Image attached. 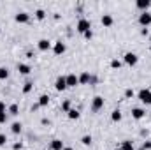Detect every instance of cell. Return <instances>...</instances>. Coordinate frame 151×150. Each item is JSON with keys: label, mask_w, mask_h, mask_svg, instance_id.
Masks as SVG:
<instances>
[{"label": "cell", "mask_w": 151, "mask_h": 150, "mask_svg": "<svg viewBox=\"0 0 151 150\" xmlns=\"http://www.w3.org/2000/svg\"><path fill=\"white\" fill-rule=\"evenodd\" d=\"M77 32H81V34H84V32H88L90 28H91V23L88 21V20H84V18H81L79 21H77Z\"/></svg>", "instance_id": "1"}, {"label": "cell", "mask_w": 151, "mask_h": 150, "mask_svg": "<svg viewBox=\"0 0 151 150\" xmlns=\"http://www.w3.org/2000/svg\"><path fill=\"white\" fill-rule=\"evenodd\" d=\"M139 99H141V103H144V104H151V90L150 88L139 90Z\"/></svg>", "instance_id": "2"}, {"label": "cell", "mask_w": 151, "mask_h": 150, "mask_svg": "<svg viewBox=\"0 0 151 150\" xmlns=\"http://www.w3.org/2000/svg\"><path fill=\"white\" fill-rule=\"evenodd\" d=\"M102 108H104V97H100V95L93 97V103H91V110L97 113V111H100Z\"/></svg>", "instance_id": "3"}, {"label": "cell", "mask_w": 151, "mask_h": 150, "mask_svg": "<svg viewBox=\"0 0 151 150\" xmlns=\"http://www.w3.org/2000/svg\"><path fill=\"white\" fill-rule=\"evenodd\" d=\"M137 62H139V58H137L135 53H132V51L125 53V64H128V66H135Z\"/></svg>", "instance_id": "4"}, {"label": "cell", "mask_w": 151, "mask_h": 150, "mask_svg": "<svg viewBox=\"0 0 151 150\" xmlns=\"http://www.w3.org/2000/svg\"><path fill=\"white\" fill-rule=\"evenodd\" d=\"M55 88H56L58 92H62V90H65V88H67L65 76H58V78H56V81H55Z\"/></svg>", "instance_id": "5"}, {"label": "cell", "mask_w": 151, "mask_h": 150, "mask_svg": "<svg viewBox=\"0 0 151 150\" xmlns=\"http://www.w3.org/2000/svg\"><path fill=\"white\" fill-rule=\"evenodd\" d=\"M139 23L142 25V27H150L151 25V12H142L141 16H139Z\"/></svg>", "instance_id": "6"}, {"label": "cell", "mask_w": 151, "mask_h": 150, "mask_svg": "<svg viewBox=\"0 0 151 150\" xmlns=\"http://www.w3.org/2000/svg\"><path fill=\"white\" fill-rule=\"evenodd\" d=\"M65 50H67V46H65L62 41H56V42H55V48H53L55 55H63V53H65Z\"/></svg>", "instance_id": "7"}, {"label": "cell", "mask_w": 151, "mask_h": 150, "mask_svg": "<svg viewBox=\"0 0 151 150\" xmlns=\"http://www.w3.org/2000/svg\"><path fill=\"white\" fill-rule=\"evenodd\" d=\"M65 81H67V88H69V87H77V85H79V78H77L76 74L65 76Z\"/></svg>", "instance_id": "8"}, {"label": "cell", "mask_w": 151, "mask_h": 150, "mask_svg": "<svg viewBox=\"0 0 151 150\" xmlns=\"http://www.w3.org/2000/svg\"><path fill=\"white\" fill-rule=\"evenodd\" d=\"M37 46H39V50H40V51H47V50L51 48V42H49L47 39H40V41L37 42Z\"/></svg>", "instance_id": "9"}, {"label": "cell", "mask_w": 151, "mask_h": 150, "mask_svg": "<svg viewBox=\"0 0 151 150\" xmlns=\"http://www.w3.org/2000/svg\"><path fill=\"white\" fill-rule=\"evenodd\" d=\"M144 115H146V111H144L142 108H134V110H132V117H134L135 120H141Z\"/></svg>", "instance_id": "10"}, {"label": "cell", "mask_w": 151, "mask_h": 150, "mask_svg": "<svg viewBox=\"0 0 151 150\" xmlns=\"http://www.w3.org/2000/svg\"><path fill=\"white\" fill-rule=\"evenodd\" d=\"M28 20H30L28 12H18V14H16V21H18V23H27Z\"/></svg>", "instance_id": "11"}, {"label": "cell", "mask_w": 151, "mask_h": 150, "mask_svg": "<svg viewBox=\"0 0 151 150\" xmlns=\"http://www.w3.org/2000/svg\"><path fill=\"white\" fill-rule=\"evenodd\" d=\"M100 21H102V25H104V27H111L114 20H113V16H111V14H104Z\"/></svg>", "instance_id": "12"}, {"label": "cell", "mask_w": 151, "mask_h": 150, "mask_svg": "<svg viewBox=\"0 0 151 150\" xmlns=\"http://www.w3.org/2000/svg\"><path fill=\"white\" fill-rule=\"evenodd\" d=\"M18 71L21 73V74H30V66L28 64H18Z\"/></svg>", "instance_id": "13"}, {"label": "cell", "mask_w": 151, "mask_h": 150, "mask_svg": "<svg viewBox=\"0 0 151 150\" xmlns=\"http://www.w3.org/2000/svg\"><path fill=\"white\" fill-rule=\"evenodd\" d=\"M51 150H63V141L62 140H53L51 141Z\"/></svg>", "instance_id": "14"}, {"label": "cell", "mask_w": 151, "mask_h": 150, "mask_svg": "<svg viewBox=\"0 0 151 150\" xmlns=\"http://www.w3.org/2000/svg\"><path fill=\"white\" fill-rule=\"evenodd\" d=\"M135 5H137L139 9H142V11L146 12V11H148V7L151 5V2H150V0H139V2L135 4Z\"/></svg>", "instance_id": "15"}, {"label": "cell", "mask_w": 151, "mask_h": 150, "mask_svg": "<svg viewBox=\"0 0 151 150\" xmlns=\"http://www.w3.org/2000/svg\"><path fill=\"white\" fill-rule=\"evenodd\" d=\"M77 78H79V85H86V83L91 79V76L88 74V73H83V74L77 76Z\"/></svg>", "instance_id": "16"}, {"label": "cell", "mask_w": 151, "mask_h": 150, "mask_svg": "<svg viewBox=\"0 0 151 150\" xmlns=\"http://www.w3.org/2000/svg\"><path fill=\"white\" fill-rule=\"evenodd\" d=\"M121 150H134V143L130 141V140H125L123 143H121V147H119Z\"/></svg>", "instance_id": "17"}, {"label": "cell", "mask_w": 151, "mask_h": 150, "mask_svg": "<svg viewBox=\"0 0 151 150\" xmlns=\"http://www.w3.org/2000/svg\"><path fill=\"white\" fill-rule=\"evenodd\" d=\"M47 104H49V95H46V94L40 95L39 97V106H47Z\"/></svg>", "instance_id": "18"}, {"label": "cell", "mask_w": 151, "mask_h": 150, "mask_svg": "<svg viewBox=\"0 0 151 150\" xmlns=\"http://www.w3.org/2000/svg\"><path fill=\"white\" fill-rule=\"evenodd\" d=\"M11 131H12L14 134H18V133H21V124H19V122H14V124L11 125Z\"/></svg>", "instance_id": "19"}, {"label": "cell", "mask_w": 151, "mask_h": 150, "mask_svg": "<svg viewBox=\"0 0 151 150\" xmlns=\"http://www.w3.org/2000/svg\"><path fill=\"white\" fill-rule=\"evenodd\" d=\"M111 118H113V122H119L121 120V111L119 110H114L113 115H111Z\"/></svg>", "instance_id": "20"}, {"label": "cell", "mask_w": 151, "mask_h": 150, "mask_svg": "<svg viewBox=\"0 0 151 150\" xmlns=\"http://www.w3.org/2000/svg\"><path fill=\"white\" fill-rule=\"evenodd\" d=\"M32 88H34V83H32V81H27V83H25V87H23V94H28Z\"/></svg>", "instance_id": "21"}, {"label": "cell", "mask_w": 151, "mask_h": 150, "mask_svg": "<svg viewBox=\"0 0 151 150\" xmlns=\"http://www.w3.org/2000/svg\"><path fill=\"white\" fill-rule=\"evenodd\" d=\"M7 76H9L7 67H0V79H7Z\"/></svg>", "instance_id": "22"}, {"label": "cell", "mask_w": 151, "mask_h": 150, "mask_svg": "<svg viewBox=\"0 0 151 150\" xmlns=\"http://www.w3.org/2000/svg\"><path fill=\"white\" fill-rule=\"evenodd\" d=\"M67 115H69V118H70V120H76V118H79V111H77V110H70V111L67 113Z\"/></svg>", "instance_id": "23"}, {"label": "cell", "mask_w": 151, "mask_h": 150, "mask_svg": "<svg viewBox=\"0 0 151 150\" xmlns=\"http://www.w3.org/2000/svg\"><path fill=\"white\" fill-rule=\"evenodd\" d=\"M18 111H19L18 104H11V106H9V113H11V115H18Z\"/></svg>", "instance_id": "24"}, {"label": "cell", "mask_w": 151, "mask_h": 150, "mask_svg": "<svg viewBox=\"0 0 151 150\" xmlns=\"http://www.w3.org/2000/svg\"><path fill=\"white\" fill-rule=\"evenodd\" d=\"M35 18H37V20H44V18H46V12H44L42 9H37V11H35Z\"/></svg>", "instance_id": "25"}, {"label": "cell", "mask_w": 151, "mask_h": 150, "mask_svg": "<svg viewBox=\"0 0 151 150\" xmlns=\"http://www.w3.org/2000/svg\"><path fill=\"white\" fill-rule=\"evenodd\" d=\"M81 141H83V145H91V136H88V134H86V136H83V140H81Z\"/></svg>", "instance_id": "26"}, {"label": "cell", "mask_w": 151, "mask_h": 150, "mask_svg": "<svg viewBox=\"0 0 151 150\" xmlns=\"http://www.w3.org/2000/svg\"><path fill=\"white\" fill-rule=\"evenodd\" d=\"M62 110H63V111H70V101H65V103H63V104H62Z\"/></svg>", "instance_id": "27"}, {"label": "cell", "mask_w": 151, "mask_h": 150, "mask_svg": "<svg viewBox=\"0 0 151 150\" xmlns=\"http://www.w3.org/2000/svg\"><path fill=\"white\" fill-rule=\"evenodd\" d=\"M111 67H113V69H119V67H121V62H118V60H113V62H111Z\"/></svg>", "instance_id": "28"}, {"label": "cell", "mask_w": 151, "mask_h": 150, "mask_svg": "<svg viewBox=\"0 0 151 150\" xmlns=\"http://www.w3.org/2000/svg\"><path fill=\"white\" fill-rule=\"evenodd\" d=\"M7 143V136L5 134H0V147H4Z\"/></svg>", "instance_id": "29"}, {"label": "cell", "mask_w": 151, "mask_h": 150, "mask_svg": "<svg viewBox=\"0 0 151 150\" xmlns=\"http://www.w3.org/2000/svg\"><path fill=\"white\" fill-rule=\"evenodd\" d=\"M7 120V113H0V124H5Z\"/></svg>", "instance_id": "30"}, {"label": "cell", "mask_w": 151, "mask_h": 150, "mask_svg": "<svg viewBox=\"0 0 151 150\" xmlns=\"http://www.w3.org/2000/svg\"><path fill=\"white\" fill-rule=\"evenodd\" d=\"M125 97H134V90H132V88H128V90L125 92Z\"/></svg>", "instance_id": "31"}, {"label": "cell", "mask_w": 151, "mask_h": 150, "mask_svg": "<svg viewBox=\"0 0 151 150\" xmlns=\"http://www.w3.org/2000/svg\"><path fill=\"white\" fill-rule=\"evenodd\" d=\"M83 36H84L86 39H91V37H93V32H91V30H88V32H84Z\"/></svg>", "instance_id": "32"}, {"label": "cell", "mask_w": 151, "mask_h": 150, "mask_svg": "<svg viewBox=\"0 0 151 150\" xmlns=\"http://www.w3.org/2000/svg\"><path fill=\"white\" fill-rule=\"evenodd\" d=\"M0 113H5V103L0 101Z\"/></svg>", "instance_id": "33"}, {"label": "cell", "mask_w": 151, "mask_h": 150, "mask_svg": "<svg viewBox=\"0 0 151 150\" xmlns=\"http://www.w3.org/2000/svg\"><path fill=\"white\" fill-rule=\"evenodd\" d=\"M151 149V143H144L142 145V150H150Z\"/></svg>", "instance_id": "34"}, {"label": "cell", "mask_w": 151, "mask_h": 150, "mask_svg": "<svg viewBox=\"0 0 151 150\" xmlns=\"http://www.w3.org/2000/svg\"><path fill=\"white\" fill-rule=\"evenodd\" d=\"M63 150H74V149H70V147H63Z\"/></svg>", "instance_id": "35"}, {"label": "cell", "mask_w": 151, "mask_h": 150, "mask_svg": "<svg viewBox=\"0 0 151 150\" xmlns=\"http://www.w3.org/2000/svg\"><path fill=\"white\" fill-rule=\"evenodd\" d=\"M114 150H121V149H114Z\"/></svg>", "instance_id": "36"}, {"label": "cell", "mask_w": 151, "mask_h": 150, "mask_svg": "<svg viewBox=\"0 0 151 150\" xmlns=\"http://www.w3.org/2000/svg\"><path fill=\"white\" fill-rule=\"evenodd\" d=\"M150 51H151V46H150Z\"/></svg>", "instance_id": "37"}]
</instances>
